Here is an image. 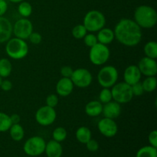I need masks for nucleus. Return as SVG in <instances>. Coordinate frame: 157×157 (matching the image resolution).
Returning a JSON list of instances; mask_svg holds the SVG:
<instances>
[{
    "mask_svg": "<svg viewBox=\"0 0 157 157\" xmlns=\"http://www.w3.org/2000/svg\"><path fill=\"white\" fill-rule=\"evenodd\" d=\"M148 141L150 146L157 148V131L153 130L150 133L148 136Z\"/></svg>",
    "mask_w": 157,
    "mask_h": 157,
    "instance_id": "nucleus-37",
    "label": "nucleus"
},
{
    "mask_svg": "<svg viewBox=\"0 0 157 157\" xmlns=\"http://www.w3.org/2000/svg\"><path fill=\"white\" fill-rule=\"evenodd\" d=\"M115 38L121 44L127 47L136 46L142 40L141 28L130 18H122L114 28Z\"/></svg>",
    "mask_w": 157,
    "mask_h": 157,
    "instance_id": "nucleus-1",
    "label": "nucleus"
},
{
    "mask_svg": "<svg viewBox=\"0 0 157 157\" xmlns=\"http://www.w3.org/2000/svg\"><path fill=\"white\" fill-rule=\"evenodd\" d=\"M136 157H157V148L152 146H145L138 150Z\"/></svg>",
    "mask_w": 157,
    "mask_h": 157,
    "instance_id": "nucleus-26",
    "label": "nucleus"
},
{
    "mask_svg": "<svg viewBox=\"0 0 157 157\" xmlns=\"http://www.w3.org/2000/svg\"><path fill=\"white\" fill-rule=\"evenodd\" d=\"M134 21L141 29H151L157 23V12L154 8L147 5L140 6L135 9Z\"/></svg>",
    "mask_w": 157,
    "mask_h": 157,
    "instance_id": "nucleus-2",
    "label": "nucleus"
},
{
    "mask_svg": "<svg viewBox=\"0 0 157 157\" xmlns=\"http://www.w3.org/2000/svg\"><path fill=\"white\" fill-rule=\"evenodd\" d=\"M71 80L73 82L74 86H76L79 88H86L91 84L93 76L90 71L81 67L74 70Z\"/></svg>",
    "mask_w": 157,
    "mask_h": 157,
    "instance_id": "nucleus-10",
    "label": "nucleus"
},
{
    "mask_svg": "<svg viewBox=\"0 0 157 157\" xmlns=\"http://www.w3.org/2000/svg\"><path fill=\"white\" fill-rule=\"evenodd\" d=\"M57 118L55 108L45 105L41 107L35 113V120L39 125L47 127L53 124Z\"/></svg>",
    "mask_w": 157,
    "mask_h": 157,
    "instance_id": "nucleus-11",
    "label": "nucleus"
},
{
    "mask_svg": "<svg viewBox=\"0 0 157 157\" xmlns=\"http://www.w3.org/2000/svg\"><path fill=\"white\" fill-rule=\"evenodd\" d=\"M131 89H132V92H133V96L140 97L144 93V90L142 85V82H140V81L133 84V85L131 86Z\"/></svg>",
    "mask_w": 157,
    "mask_h": 157,
    "instance_id": "nucleus-34",
    "label": "nucleus"
},
{
    "mask_svg": "<svg viewBox=\"0 0 157 157\" xmlns=\"http://www.w3.org/2000/svg\"><path fill=\"white\" fill-rule=\"evenodd\" d=\"M103 104L99 101H91L85 106V113L90 117H98L102 113Z\"/></svg>",
    "mask_w": 157,
    "mask_h": 157,
    "instance_id": "nucleus-20",
    "label": "nucleus"
},
{
    "mask_svg": "<svg viewBox=\"0 0 157 157\" xmlns=\"http://www.w3.org/2000/svg\"><path fill=\"white\" fill-rule=\"evenodd\" d=\"M12 35V24L7 18L0 16V44L6 43Z\"/></svg>",
    "mask_w": 157,
    "mask_h": 157,
    "instance_id": "nucleus-15",
    "label": "nucleus"
},
{
    "mask_svg": "<svg viewBox=\"0 0 157 157\" xmlns=\"http://www.w3.org/2000/svg\"><path fill=\"white\" fill-rule=\"evenodd\" d=\"M87 33L86 28L83 24H79L75 25L71 31V34L73 37L76 39H82Z\"/></svg>",
    "mask_w": 157,
    "mask_h": 157,
    "instance_id": "nucleus-30",
    "label": "nucleus"
},
{
    "mask_svg": "<svg viewBox=\"0 0 157 157\" xmlns=\"http://www.w3.org/2000/svg\"><path fill=\"white\" fill-rule=\"evenodd\" d=\"M33 32V25L28 18H21L17 20L12 25V34L15 37L26 40Z\"/></svg>",
    "mask_w": 157,
    "mask_h": 157,
    "instance_id": "nucleus-9",
    "label": "nucleus"
},
{
    "mask_svg": "<svg viewBox=\"0 0 157 157\" xmlns=\"http://www.w3.org/2000/svg\"><path fill=\"white\" fill-rule=\"evenodd\" d=\"M106 18L104 14L98 10H90L86 13L83 25L89 32H98L105 26Z\"/></svg>",
    "mask_w": 157,
    "mask_h": 157,
    "instance_id": "nucleus-4",
    "label": "nucleus"
},
{
    "mask_svg": "<svg viewBox=\"0 0 157 157\" xmlns=\"http://www.w3.org/2000/svg\"><path fill=\"white\" fill-rule=\"evenodd\" d=\"M0 88L4 91H9L12 90V81L9 80H2L1 82V85H0Z\"/></svg>",
    "mask_w": 157,
    "mask_h": 157,
    "instance_id": "nucleus-39",
    "label": "nucleus"
},
{
    "mask_svg": "<svg viewBox=\"0 0 157 157\" xmlns=\"http://www.w3.org/2000/svg\"><path fill=\"white\" fill-rule=\"evenodd\" d=\"M28 39L29 40V41H30L32 44H38L41 42V41H42V36H41V34L38 33V32H32V33H31V35H29Z\"/></svg>",
    "mask_w": 157,
    "mask_h": 157,
    "instance_id": "nucleus-35",
    "label": "nucleus"
},
{
    "mask_svg": "<svg viewBox=\"0 0 157 157\" xmlns=\"http://www.w3.org/2000/svg\"><path fill=\"white\" fill-rule=\"evenodd\" d=\"M113 100L120 104H127L133 99L131 86L126 82L116 83L111 89Z\"/></svg>",
    "mask_w": 157,
    "mask_h": 157,
    "instance_id": "nucleus-6",
    "label": "nucleus"
},
{
    "mask_svg": "<svg viewBox=\"0 0 157 157\" xmlns=\"http://www.w3.org/2000/svg\"><path fill=\"white\" fill-rule=\"evenodd\" d=\"M74 84L71 78H62L57 82L56 93L60 97H67L72 93L74 89Z\"/></svg>",
    "mask_w": 157,
    "mask_h": 157,
    "instance_id": "nucleus-16",
    "label": "nucleus"
},
{
    "mask_svg": "<svg viewBox=\"0 0 157 157\" xmlns=\"http://www.w3.org/2000/svg\"><path fill=\"white\" fill-rule=\"evenodd\" d=\"M44 153L48 157H61L63 153L62 146L59 142L52 140L46 144Z\"/></svg>",
    "mask_w": 157,
    "mask_h": 157,
    "instance_id": "nucleus-18",
    "label": "nucleus"
},
{
    "mask_svg": "<svg viewBox=\"0 0 157 157\" xmlns=\"http://www.w3.org/2000/svg\"><path fill=\"white\" fill-rule=\"evenodd\" d=\"M9 2H11L12 3H19L21 2L24 1V0H9Z\"/></svg>",
    "mask_w": 157,
    "mask_h": 157,
    "instance_id": "nucleus-42",
    "label": "nucleus"
},
{
    "mask_svg": "<svg viewBox=\"0 0 157 157\" xmlns=\"http://www.w3.org/2000/svg\"><path fill=\"white\" fill-rule=\"evenodd\" d=\"M102 113L104 117L110 119H116L121 115V104L114 101H111L103 105Z\"/></svg>",
    "mask_w": 157,
    "mask_h": 157,
    "instance_id": "nucleus-17",
    "label": "nucleus"
},
{
    "mask_svg": "<svg viewBox=\"0 0 157 157\" xmlns=\"http://www.w3.org/2000/svg\"><path fill=\"white\" fill-rule=\"evenodd\" d=\"M75 136L78 142L86 144L91 139V131L87 127H80L75 133Z\"/></svg>",
    "mask_w": 157,
    "mask_h": 157,
    "instance_id": "nucleus-21",
    "label": "nucleus"
},
{
    "mask_svg": "<svg viewBox=\"0 0 157 157\" xmlns=\"http://www.w3.org/2000/svg\"><path fill=\"white\" fill-rule=\"evenodd\" d=\"M141 77H142V75L137 65H134V64L128 66L124 72V82L130 84V86L140 81Z\"/></svg>",
    "mask_w": 157,
    "mask_h": 157,
    "instance_id": "nucleus-14",
    "label": "nucleus"
},
{
    "mask_svg": "<svg viewBox=\"0 0 157 157\" xmlns=\"http://www.w3.org/2000/svg\"><path fill=\"white\" fill-rule=\"evenodd\" d=\"M97 38H98V41L99 43L107 45V44H111L114 40V32H113V29H110V28L104 27L98 32Z\"/></svg>",
    "mask_w": 157,
    "mask_h": 157,
    "instance_id": "nucleus-19",
    "label": "nucleus"
},
{
    "mask_svg": "<svg viewBox=\"0 0 157 157\" xmlns=\"http://www.w3.org/2000/svg\"><path fill=\"white\" fill-rule=\"evenodd\" d=\"M119 78L118 71L114 66H104L98 74V81L102 87L110 88L117 82Z\"/></svg>",
    "mask_w": 157,
    "mask_h": 157,
    "instance_id": "nucleus-5",
    "label": "nucleus"
},
{
    "mask_svg": "<svg viewBox=\"0 0 157 157\" xmlns=\"http://www.w3.org/2000/svg\"><path fill=\"white\" fill-rule=\"evenodd\" d=\"M67 130L64 127H59L54 130L53 133H52V137H53L54 140L61 143L67 138Z\"/></svg>",
    "mask_w": 157,
    "mask_h": 157,
    "instance_id": "nucleus-29",
    "label": "nucleus"
},
{
    "mask_svg": "<svg viewBox=\"0 0 157 157\" xmlns=\"http://www.w3.org/2000/svg\"><path fill=\"white\" fill-rule=\"evenodd\" d=\"M8 10V3L6 0H0V16H3Z\"/></svg>",
    "mask_w": 157,
    "mask_h": 157,
    "instance_id": "nucleus-40",
    "label": "nucleus"
},
{
    "mask_svg": "<svg viewBox=\"0 0 157 157\" xmlns=\"http://www.w3.org/2000/svg\"><path fill=\"white\" fill-rule=\"evenodd\" d=\"M18 12L22 18H29L32 13V5L25 0L21 2L18 6Z\"/></svg>",
    "mask_w": 157,
    "mask_h": 157,
    "instance_id": "nucleus-27",
    "label": "nucleus"
},
{
    "mask_svg": "<svg viewBox=\"0 0 157 157\" xmlns=\"http://www.w3.org/2000/svg\"><path fill=\"white\" fill-rule=\"evenodd\" d=\"M141 75L146 77L156 76L157 75V63L156 59L144 57L140 60L137 65Z\"/></svg>",
    "mask_w": 157,
    "mask_h": 157,
    "instance_id": "nucleus-13",
    "label": "nucleus"
},
{
    "mask_svg": "<svg viewBox=\"0 0 157 157\" xmlns=\"http://www.w3.org/2000/svg\"><path fill=\"white\" fill-rule=\"evenodd\" d=\"M83 39H84V42L86 44V46H87L89 48L93 47L94 45H95L98 42L97 35L92 33V32L86 34V35L84 37Z\"/></svg>",
    "mask_w": 157,
    "mask_h": 157,
    "instance_id": "nucleus-32",
    "label": "nucleus"
},
{
    "mask_svg": "<svg viewBox=\"0 0 157 157\" xmlns=\"http://www.w3.org/2000/svg\"><path fill=\"white\" fill-rule=\"evenodd\" d=\"M9 130L11 138L13 140L18 142V141H21L24 138L25 130L22 126L20 125V124H12Z\"/></svg>",
    "mask_w": 157,
    "mask_h": 157,
    "instance_id": "nucleus-22",
    "label": "nucleus"
},
{
    "mask_svg": "<svg viewBox=\"0 0 157 157\" xmlns=\"http://www.w3.org/2000/svg\"><path fill=\"white\" fill-rule=\"evenodd\" d=\"M58 102H59V98H58V94H49L46 98V105L53 107V108H55L58 105Z\"/></svg>",
    "mask_w": 157,
    "mask_h": 157,
    "instance_id": "nucleus-33",
    "label": "nucleus"
},
{
    "mask_svg": "<svg viewBox=\"0 0 157 157\" xmlns=\"http://www.w3.org/2000/svg\"><path fill=\"white\" fill-rule=\"evenodd\" d=\"M98 128L100 133L106 137H113L118 132V127L114 120L104 117L98 122Z\"/></svg>",
    "mask_w": 157,
    "mask_h": 157,
    "instance_id": "nucleus-12",
    "label": "nucleus"
},
{
    "mask_svg": "<svg viewBox=\"0 0 157 157\" xmlns=\"http://www.w3.org/2000/svg\"><path fill=\"white\" fill-rule=\"evenodd\" d=\"M12 71V64L10 60L3 58L0 59V77L6 78L11 75Z\"/></svg>",
    "mask_w": 157,
    "mask_h": 157,
    "instance_id": "nucleus-23",
    "label": "nucleus"
},
{
    "mask_svg": "<svg viewBox=\"0 0 157 157\" xmlns=\"http://www.w3.org/2000/svg\"><path fill=\"white\" fill-rule=\"evenodd\" d=\"M29 45L25 40L15 37L6 42V52L8 56L14 60H21L29 54Z\"/></svg>",
    "mask_w": 157,
    "mask_h": 157,
    "instance_id": "nucleus-3",
    "label": "nucleus"
},
{
    "mask_svg": "<svg viewBox=\"0 0 157 157\" xmlns=\"http://www.w3.org/2000/svg\"><path fill=\"white\" fill-rule=\"evenodd\" d=\"M143 87H144V92L151 93L153 92L156 88L157 86V79L156 76L147 77L142 82Z\"/></svg>",
    "mask_w": 157,
    "mask_h": 157,
    "instance_id": "nucleus-25",
    "label": "nucleus"
},
{
    "mask_svg": "<svg viewBox=\"0 0 157 157\" xmlns=\"http://www.w3.org/2000/svg\"><path fill=\"white\" fill-rule=\"evenodd\" d=\"M12 126L10 116L7 113L0 112V132H6Z\"/></svg>",
    "mask_w": 157,
    "mask_h": 157,
    "instance_id": "nucleus-28",
    "label": "nucleus"
},
{
    "mask_svg": "<svg viewBox=\"0 0 157 157\" xmlns=\"http://www.w3.org/2000/svg\"><path fill=\"white\" fill-rule=\"evenodd\" d=\"M146 57L156 59L157 58V43L155 41H148L144 48Z\"/></svg>",
    "mask_w": 157,
    "mask_h": 157,
    "instance_id": "nucleus-24",
    "label": "nucleus"
},
{
    "mask_svg": "<svg viewBox=\"0 0 157 157\" xmlns=\"http://www.w3.org/2000/svg\"><path fill=\"white\" fill-rule=\"evenodd\" d=\"M10 120L11 122H12V124H17L20 123L21 117H20L19 115L17 114V113H14V114H12L10 116Z\"/></svg>",
    "mask_w": 157,
    "mask_h": 157,
    "instance_id": "nucleus-41",
    "label": "nucleus"
},
{
    "mask_svg": "<svg viewBox=\"0 0 157 157\" xmlns=\"http://www.w3.org/2000/svg\"><path fill=\"white\" fill-rule=\"evenodd\" d=\"M113 100L112 98V93L111 90L110 88H106V87H103L101 91L99 94V101L102 104H105L107 103L110 102Z\"/></svg>",
    "mask_w": 157,
    "mask_h": 157,
    "instance_id": "nucleus-31",
    "label": "nucleus"
},
{
    "mask_svg": "<svg viewBox=\"0 0 157 157\" xmlns=\"http://www.w3.org/2000/svg\"><path fill=\"white\" fill-rule=\"evenodd\" d=\"M46 142L42 137L35 136L25 141L23 147L24 152L30 156H38L44 153Z\"/></svg>",
    "mask_w": 157,
    "mask_h": 157,
    "instance_id": "nucleus-8",
    "label": "nucleus"
},
{
    "mask_svg": "<svg viewBox=\"0 0 157 157\" xmlns=\"http://www.w3.org/2000/svg\"><path fill=\"white\" fill-rule=\"evenodd\" d=\"M2 78L1 77H0V85H1V82H2Z\"/></svg>",
    "mask_w": 157,
    "mask_h": 157,
    "instance_id": "nucleus-43",
    "label": "nucleus"
},
{
    "mask_svg": "<svg viewBox=\"0 0 157 157\" xmlns=\"http://www.w3.org/2000/svg\"><path fill=\"white\" fill-rule=\"evenodd\" d=\"M110 56V49L105 44L98 42L93 47L90 48L89 58H90V62L94 65H103L107 62Z\"/></svg>",
    "mask_w": 157,
    "mask_h": 157,
    "instance_id": "nucleus-7",
    "label": "nucleus"
},
{
    "mask_svg": "<svg viewBox=\"0 0 157 157\" xmlns=\"http://www.w3.org/2000/svg\"><path fill=\"white\" fill-rule=\"evenodd\" d=\"M74 70L70 67V66H64L61 69V75L62 78H71L72 74H73Z\"/></svg>",
    "mask_w": 157,
    "mask_h": 157,
    "instance_id": "nucleus-38",
    "label": "nucleus"
},
{
    "mask_svg": "<svg viewBox=\"0 0 157 157\" xmlns=\"http://www.w3.org/2000/svg\"><path fill=\"white\" fill-rule=\"evenodd\" d=\"M86 147H87V149L90 152H96L99 149V144H98V141H96L95 140L90 139L86 144Z\"/></svg>",
    "mask_w": 157,
    "mask_h": 157,
    "instance_id": "nucleus-36",
    "label": "nucleus"
}]
</instances>
